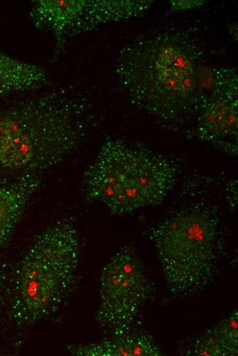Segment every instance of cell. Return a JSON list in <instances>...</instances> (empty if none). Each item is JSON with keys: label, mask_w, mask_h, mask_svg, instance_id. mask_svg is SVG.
<instances>
[{"label": "cell", "mask_w": 238, "mask_h": 356, "mask_svg": "<svg viewBox=\"0 0 238 356\" xmlns=\"http://www.w3.org/2000/svg\"><path fill=\"white\" fill-rule=\"evenodd\" d=\"M47 71L0 52V95L38 89L47 84Z\"/></svg>", "instance_id": "12"}, {"label": "cell", "mask_w": 238, "mask_h": 356, "mask_svg": "<svg viewBox=\"0 0 238 356\" xmlns=\"http://www.w3.org/2000/svg\"><path fill=\"white\" fill-rule=\"evenodd\" d=\"M211 329L222 342L229 356L237 355L238 312L237 309Z\"/></svg>", "instance_id": "13"}, {"label": "cell", "mask_w": 238, "mask_h": 356, "mask_svg": "<svg viewBox=\"0 0 238 356\" xmlns=\"http://www.w3.org/2000/svg\"><path fill=\"white\" fill-rule=\"evenodd\" d=\"M171 3L172 8L174 10H183L194 8L202 4V1H173Z\"/></svg>", "instance_id": "15"}, {"label": "cell", "mask_w": 238, "mask_h": 356, "mask_svg": "<svg viewBox=\"0 0 238 356\" xmlns=\"http://www.w3.org/2000/svg\"><path fill=\"white\" fill-rule=\"evenodd\" d=\"M70 352L81 356H159L161 351L146 335L130 333L113 336L98 344L70 346Z\"/></svg>", "instance_id": "11"}, {"label": "cell", "mask_w": 238, "mask_h": 356, "mask_svg": "<svg viewBox=\"0 0 238 356\" xmlns=\"http://www.w3.org/2000/svg\"><path fill=\"white\" fill-rule=\"evenodd\" d=\"M85 134L83 106L69 94L21 101L0 110V167L37 175L73 152Z\"/></svg>", "instance_id": "2"}, {"label": "cell", "mask_w": 238, "mask_h": 356, "mask_svg": "<svg viewBox=\"0 0 238 356\" xmlns=\"http://www.w3.org/2000/svg\"><path fill=\"white\" fill-rule=\"evenodd\" d=\"M187 355L195 356H229L220 339L209 329L196 340Z\"/></svg>", "instance_id": "14"}, {"label": "cell", "mask_w": 238, "mask_h": 356, "mask_svg": "<svg viewBox=\"0 0 238 356\" xmlns=\"http://www.w3.org/2000/svg\"><path fill=\"white\" fill-rule=\"evenodd\" d=\"M217 222L189 209L158 222L150 232L169 290L186 295L207 285L216 267Z\"/></svg>", "instance_id": "5"}, {"label": "cell", "mask_w": 238, "mask_h": 356, "mask_svg": "<svg viewBox=\"0 0 238 356\" xmlns=\"http://www.w3.org/2000/svg\"><path fill=\"white\" fill-rule=\"evenodd\" d=\"M149 284L136 250L120 249L103 268L96 320L111 337L129 332L149 294Z\"/></svg>", "instance_id": "6"}, {"label": "cell", "mask_w": 238, "mask_h": 356, "mask_svg": "<svg viewBox=\"0 0 238 356\" xmlns=\"http://www.w3.org/2000/svg\"><path fill=\"white\" fill-rule=\"evenodd\" d=\"M79 242L72 222L47 229L22 259L0 270V303L18 326H29L59 309L74 288Z\"/></svg>", "instance_id": "3"}, {"label": "cell", "mask_w": 238, "mask_h": 356, "mask_svg": "<svg viewBox=\"0 0 238 356\" xmlns=\"http://www.w3.org/2000/svg\"><path fill=\"white\" fill-rule=\"evenodd\" d=\"M213 91L204 99L198 119V137L228 154L237 152V75L221 68L214 75Z\"/></svg>", "instance_id": "7"}, {"label": "cell", "mask_w": 238, "mask_h": 356, "mask_svg": "<svg viewBox=\"0 0 238 356\" xmlns=\"http://www.w3.org/2000/svg\"><path fill=\"white\" fill-rule=\"evenodd\" d=\"M152 1L86 0L83 11L69 31L67 40L78 34L112 21L140 15Z\"/></svg>", "instance_id": "9"}, {"label": "cell", "mask_w": 238, "mask_h": 356, "mask_svg": "<svg viewBox=\"0 0 238 356\" xmlns=\"http://www.w3.org/2000/svg\"><path fill=\"white\" fill-rule=\"evenodd\" d=\"M200 51L181 34H162L135 41L119 53L116 73L131 101L166 120L200 110Z\"/></svg>", "instance_id": "1"}, {"label": "cell", "mask_w": 238, "mask_h": 356, "mask_svg": "<svg viewBox=\"0 0 238 356\" xmlns=\"http://www.w3.org/2000/svg\"><path fill=\"white\" fill-rule=\"evenodd\" d=\"M86 0H38L33 3L30 18L36 29L51 31L55 37L56 52L67 41V36L81 16Z\"/></svg>", "instance_id": "8"}, {"label": "cell", "mask_w": 238, "mask_h": 356, "mask_svg": "<svg viewBox=\"0 0 238 356\" xmlns=\"http://www.w3.org/2000/svg\"><path fill=\"white\" fill-rule=\"evenodd\" d=\"M40 185L38 175H25L10 184L0 186V246L12 233Z\"/></svg>", "instance_id": "10"}, {"label": "cell", "mask_w": 238, "mask_h": 356, "mask_svg": "<svg viewBox=\"0 0 238 356\" xmlns=\"http://www.w3.org/2000/svg\"><path fill=\"white\" fill-rule=\"evenodd\" d=\"M175 182V168L165 157L118 140H107L83 177L88 200L124 214L159 204Z\"/></svg>", "instance_id": "4"}]
</instances>
